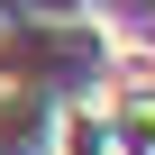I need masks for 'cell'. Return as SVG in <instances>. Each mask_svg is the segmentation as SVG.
Segmentation results:
<instances>
[{
	"label": "cell",
	"mask_w": 155,
	"mask_h": 155,
	"mask_svg": "<svg viewBox=\"0 0 155 155\" xmlns=\"http://www.w3.org/2000/svg\"><path fill=\"white\" fill-rule=\"evenodd\" d=\"M119 128H128V155H155V101H128Z\"/></svg>",
	"instance_id": "cell-1"
}]
</instances>
